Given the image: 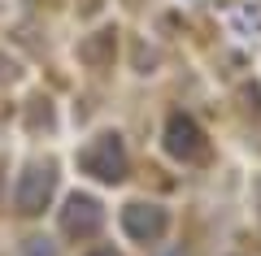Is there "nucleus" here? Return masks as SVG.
Segmentation results:
<instances>
[{
  "label": "nucleus",
  "mask_w": 261,
  "mask_h": 256,
  "mask_svg": "<svg viewBox=\"0 0 261 256\" xmlns=\"http://www.w3.org/2000/svg\"><path fill=\"white\" fill-rule=\"evenodd\" d=\"M79 169L83 174H92L96 183H122V178L130 174V156H126V144H122L118 135H96L92 144L79 152Z\"/></svg>",
  "instance_id": "obj_1"
},
{
  "label": "nucleus",
  "mask_w": 261,
  "mask_h": 256,
  "mask_svg": "<svg viewBox=\"0 0 261 256\" xmlns=\"http://www.w3.org/2000/svg\"><path fill=\"white\" fill-rule=\"evenodd\" d=\"M53 195H57V165L44 161V165H27V174L18 178V191H13V204L22 217H39L53 204Z\"/></svg>",
  "instance_id": "obj_2"
},
{
  "label": "nucleus",
  "mask_w": 261,
  "mask_h": 256,
  "mask_svg": "<svg viewBox=\"0 0 261 256\" xmlns=\"http://www.w3.org/2000/svg\"><path fill=\"white\" fill-rule=\"evenodd\" d=\"M166 152L174 156V161H183V165H196V161L209 156V139H205V130L196 126V118L174 113V118L166 122Z\"/></svg>",
  "instance_id": "obj_3"
},
{
  "label": "nucleus",
  "mask_w": 261,
  "mask_h": 256,
  "mask_svg": "<svg viewBox=\"0 0 261 256\" xmlns=\"http://www.w3.org/2000/svg\"><path fill=\"white\" fill-rule=\"evenodd\" d=\"M118 221H122V230H126V239H135V243H157L170 230V213L161 209V204H152V200H130Z\"/></svg>",
  "instance_id": "obj_4"
},
{
  "label": "nucleus",
  "mask_w": 261,
  "mask_h": 256,
  "mask_svg": "<svg viewBox=\"0 0 261 256\" xmlns=\"http://www.w3.org/2000/svg\"><path fill=\"white\" fill-rule=\"evenodd\" d=\"M100 226H105V209L96 195L74 191L65 200V209H61V235L65 239H92V235H100Z\"/></svg>",
  "instance_id": "obj_5"
},
{
  "label": "nucleus",
  "mask_w": 261,
  "mask_h": 256,
  "mask_svg": "<svg viewBox=\"0 0 261 256\" xmlns=\"http://www.w3.org/2000/svg\"><path fill=\"white\" fill-rule=\"evenodd\" d=\"M113 48H118L113 31H96L92 39H83V44H79V56H83L87 65H109V61H113Z\"/></svg>",
  "instance_id": "obj_6"
},
{
  "label": "nucleus",
  "mask_w": 261,
  "mask_h": 256,
  "mask_svg": "<svg viewBox=\"0 0 261 256\" xmlns=\"http://www.w3.org/2000/svg\"><path fill=\"white\" fill-rule=\"evenodd\" d=\"M31 256H57L53 247H39V239H31Z\"/></svg>",
  "instance_id": "obj_7"
},
{
  "label": "nucleus",
  "mask_w": 261,
  "mask_h": 256,
  "mask_svg": "<svg viewBox=\"0 0 261 256\" xmlns=\"http://www.w3.org/2000/svg\"><path fill=\"white\" fill-rule=\"evenodd\" d=\"M252 200H257V217H261V178L252 183Z\"/></svg>",
  "instance_id": "obj_8"
},
{
  "label": "nucleus",
  "mask_w": 261,
  "mask_h": 256,
  "mask_svg": "<svg viewBox=\"0 0 261 256\" xmlns=\"http://www.w3.org/2000/svg\"><path fill=\"white\" fill-rule=\"evenodd\" d=\"M92 256H118V252H113V247H100V252H92Z\"/></svg>",
  "instance_id": "obj_9"
},
{
  "label": "nucleus",
  "mask_w": 261,
  "mask_h": 256,
  "mask_svg": "<svg viewBox=\"0 0 261 256\" xmlns=\"http://www.w3.org/2000/svg\"><path fill=\"white\" fill-rule=\"evenodd\" d=\"M0 191H5V174H0Z\"/></svg>",
  "instance_id": "obj_10"
}]
</instances>
